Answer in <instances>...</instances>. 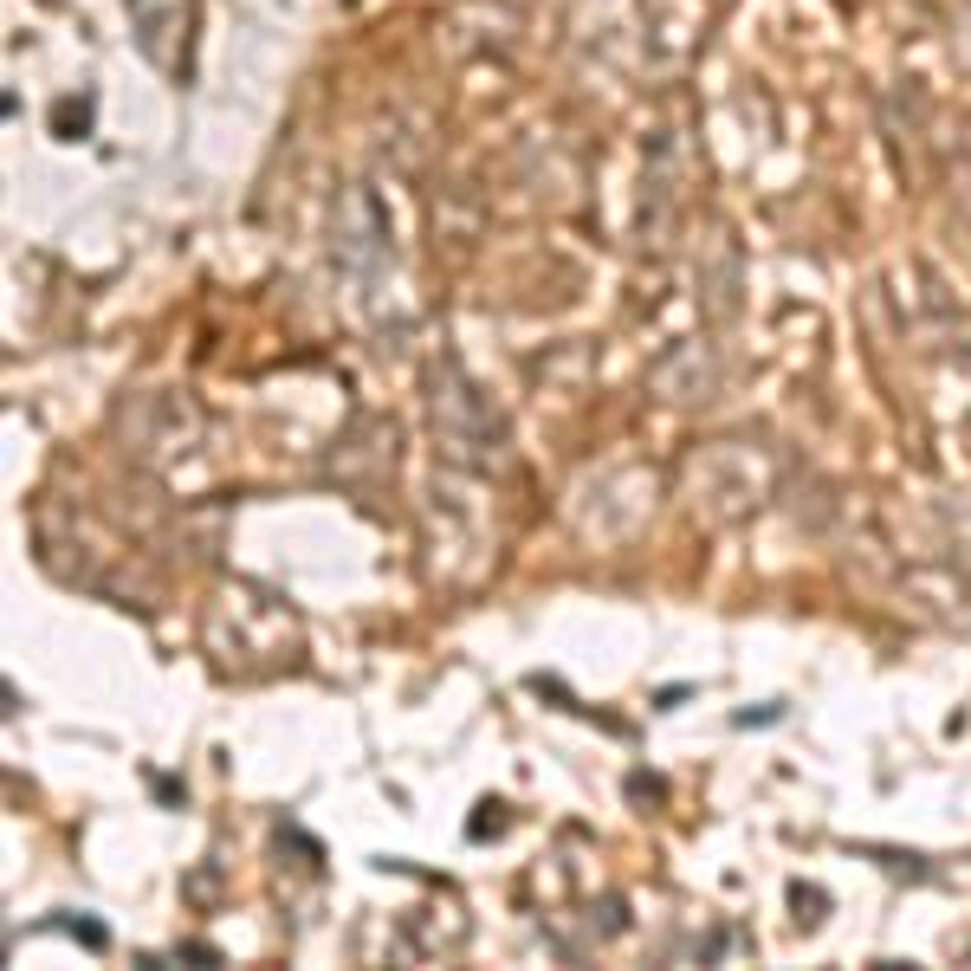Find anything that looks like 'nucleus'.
I'll return each mask as SVG.
<instances>
[]
</instances>
